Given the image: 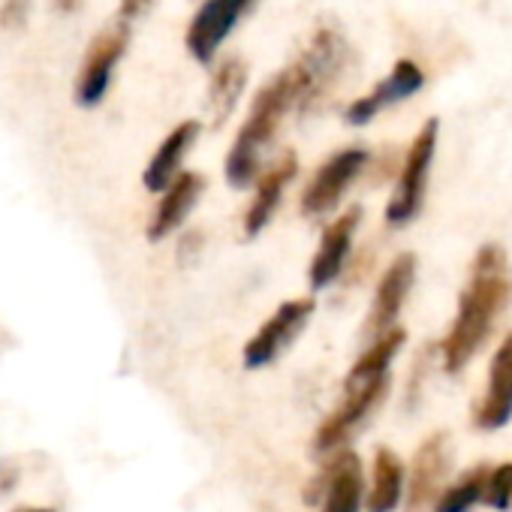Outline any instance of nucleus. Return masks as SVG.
I'll return each mask as SVG.
<instances>
[{
	"mask_svg": "<svg viewBox=\"0 0 512 512\" xmlns=\"http://www.w3.org/2000/svg\"><path fill=\"white\" fill-rule=\"evenodd\" d=\"M347 67V43L338 31L320 28L308 49L293 61L287 70H281L272 82L260 88V94L250 103V115L241 124L229 154H226V184L232 190H244L256 184L263 175V151L272 145L278 136L284 118L299 109L308 112L314 109L326 91L338 82V76Z\"/></svg>",
	"mask_w": 512,
	"mask_h": 512,
	"instance_id": "f257e3e1",
	"label": "nucleus"
},
{
	"mask_svg": "<svg viewBox=\"0 0 512 512\" xmlns=\"http://www.w3.org/2000/svg\"><path fill=\"white\" fill-rule=\"evenodd\" d=\"M512 302V269L500 244H485L470 263L467 284L458 296L455 320L440 344L443 368L449 374L464 371V365L491 338L497 320Z\"/></svg>",
	"mask_w": 512,
	"mask_h": 512,
	"instance_id": "f03ea898",
	"label": "nucleus"
},
{
	"mask_svg": "<svg viewBox=\"0 0 512 512\" xmlns=\"http://www.w3.org/2000/svg\"><path fill=\"white\" fill-rule=\"evenodd\" d=\"M302 500L320 512H362L365 506V467L353 449H338L320 461L308 479Z\"/></svg>",
	"mask_w": 512,
	"mask_h": 512,
	"instance_id": "7ed1b4c3",
	"label": "nucleus"
},
{
	"mask_svg": "<svg viewBox=\"0 0 512 512\" xmlns=\"http://www.w3.org/2000/svg\"><path fill=\"white\" fill-rule=\"evenodd\" d=\"M437 133H440V121L437 118H428L422 124V130L416 133L407 157H404V166H401L395 193L386 202V223L395 226V229L398 226H407L422 211L425 190H428V172H431L434 151H437Z\"/></svg>",
	"mask_w": 512,
	"mask_h": 512,
	"instance_id": "20e7f679",
	"label": "nucleus"
},
{
	"mask_svg": "<svg viewBox=\"0 0 512 512\" xmlns=\"http://www.w3.org/2000/svg\"><path fill=\"white\" fill-rule=\"evenodd\" d=\"M317 311V302L311 296L305 299H287L278 305V311L253 332V338L244 344L241 350V362L247 371H263L269 365H275L284 350H290L296 344V338L302 335V329L311 323Z\"/></svg>",
	"mask_w": 512,
	"mask_h": 512,
	"instance_id": "39448f33",
	"label": "nucleus"
},
{
	"mask_svg": "<svg viewBox=\"0 0 512 512\" xmlns=\"http://www.w3.org/2000/svg\"><path fill=\"white\" fill-rule=\"evenodd\" d=\"M127 46H130V25H121V22H115L112 28H106L103 34L91 40L82 73L76 79V103L82 109H97L106 100L115 67L124 58Z\"/></svg>",
	"mask_w": 512,
	"mask_h": 512,
	"instance_id": "423d86ee",
	"label": "nucleus"
},
{
	"mask_svg": "<svg viewBox=\"0 0 512 512\" xmlns=\"http://www.w3.org/2000/svg\"><path fill=\"white\" fill-rule=\"evenodd\" d=\"M389 395V377H380L362 389H350L344 392V401L320 422V428L314 431V452L317 455H332L338 449H344V443L359 431L362 422H368V416L386 401Z\"/></svg>",
	"mask_w": 512,
	"mask_h": 512,
	"instance_id": "0eeeda50",
	"label": "nucleus"
},
{
	"mask_svg": "<svg viewBox=\"0 0 512 512\" xmlns=\"http://www.w3.org/2000/svg\"><path fill=\"white\" fill-rule=\"evenodd\" d=\"M368 160H371V154L359 145L335 151L308 181V187L302 193V214L305 217H323V214L335 211L338 202L344 199V193L350 190V184L368 166Z\"/></svg>",
	"mask_w": 512,
	"mask_h": 512,
	"instance_id": "6e6552de",
	"label": "nucleus"
},
{
	"mask_svg": "<svg viewBox=\"0 0 512 512\" xmlns=\"http://www.w3.org/2000/svg\"><path fill=\"white\" fill-rule=\"evenodd\" d=\"M449 467H452L449 437L443 431H434L431 437L419 443L413 464H410V479H404L407 512H425L434 506V500L443 491Z\"/></svg>",
	"mask_w": 512,
	"mask_h": 512,
	"instance_id": "1a4fd4ad",
	"label": "nucleus"
},
{
	"mask_svg": "<svg viewBox=\"0 0 512 512\" xmlns=\"http://www.w3.org/2000/svg\"><path fill=\"white\" fill-rule=\"evenodd\" d=\"M416 253L404 250L398 253L395 260L389 263V269L383 272L380 284H377V293H374V302H371V311H368V320L362 326V338L374 341L380 335H386L389 329H395V320L416 284Z\"/></svg>",
	"mask_w": 512,
	"mask_h": 512,
	"instance_id": "9d476101",
	"label": "nucleus"
},
{
	"mask_svg": "<svg viewBox=\"0 0 512 512\" xmlns=\"http://www.w3.org/2000/svg\"><path fill=\"white\" fill-rule=\"evenodd\" d=\"M253 0H205L187 25L184 46L196 64H211L223 40L235 31Z\"/></svg>",
	"mask_w": 512,
	"mask_h": 512,
	"instance_id": "9b49d317",
	"label": "nucleus"
},
{
	"mask_svg": "<svg viewBox=\"0 0 512 512\" xmlns=\"http://www.w3.org/2000/svg\"><path fill=\"white\" fill-rule=\"evenodd\" d=\"M362 223V208L353 205L347 208L341 217H335L326 229H323V238H320V247L314 253V260L308 266V284H311V293H323L329 290L347 269V260L353 253V238H356V229Z\"/></svg>",
	"mask_w": 512,
	"mask_h": 512,
	"instance_id": "f8f14e48",
	"label": "nucleus"
},
{
	"mask_svg": "<svg viewBox=\"0 0 512 512\" xmlns=\"http://www.w3.org/2000/svg\"><path fill=\"white\" fill-rule=\"evenodd\" d=\"M422 85H425V73L419 70V64H413L410 58H401V61L392 67V73H389L383 82L374 85L371 94H365V97H359V100H353V103L347 106L344 121L353 124V127H365V124H371L383 109H389V106H395V103H404V100H410L413 94H419Z\"/></svg>",
	"mask_w": 512,
	"mask_h": 512,
	"instance_id": "ddd939ff",
	"label": "nucleus"
},
{
	"mask_svg": "<svg viewBox=\"0 0 512 512\" xmlns=\"http://www.w3.org/2000/svg\"><path fill=\"white\" fill-rule=\"evenodd\" d=\"M296 172H299V157H296V151H284L269 169H263L260 178H256V190H253L250 208L244 211V220H241V229H244L247 238L263 235V229L272 223V217H275L278 208H281L284 190L293 184Z\"/></svg>",
	"mask_w": 512,
	"mask_h": 512,
	"instance_id": "4468645a",
	"label": "nucleus"
},
{
	"mask_svg": "<svg viewBox=\"0 0 512 512\" xmlns=\"http://www.w3.org/2000/svg\"><path fill=\"white\" fill-rule=\"evenodd\" d=\"M512 419V332L500 341L491 368H488V383L473 407V422L482 431H497L509 425Z\"/></svg>",
	"mask_w": 512,
	"mask_h": 512,
	"instance_id": "2eb2a0df",
	"label": "nucleus"
},
{
	"mask_svg": "<svg viewBox=\"0 0 512 512\" xmlns=\"http://www.w3.org/2000/svg\"><path fill=\"white\" fill-rule=\"evenodd\" d=\"M205 190V178L199 172H181L163 193H160V202L154 208V217L148 220V241L160 244L166 241L172 232H178L184 226V220L190 217V211L196 208L199 196Z\"/></svg>",
	"mask_w": 512,
	"mask_h": 512,
	"instance_id": "dca6fc26",
	"label": "nucleus"
},
{
	"mask_svg": "<svg viewBox=\"0 0 512 512\" xmlns=\"http://www.w3.org/2000/svg\"><path fill=\"white\" fill-rule=\"evenodd\" d=\"M199 130H202L199 121H181L178 127H172V133L160 142V148L154 151V157L148 160V166L142 172L145 190L163 193L181 175V163H184L187 151L196 145Z\"/></svg>",
	"mask_w": 512,
	"mask_h": 512,
	"instance_id": "f3484780",
	"label": "nucleus"
},
{
	"mask_svg": "<svg viewBox=\"0 0 512 512\" xmlns=\"http://www.w3.org/2000/svg\"><path fill=\"white\" fill-rule=\"evenodd\" d=\"M247 85V67L241 58H223L208 82V97H205V109L211 118V127H220L229 121V115L235 112L241 94Z\"/></svg>",
	"mask_w": 512,
	"mask_h": 512,
	"instance_id": "a211bd4d",
	"label": "nucleus"
},
{
	"mask_svg": "<svg viewBox=\"0 0 512 512\" xmlns=\"http://www.w3.org/2000/svg\"><path fill=\"white\" fill-rule=\"evenodd\" d=\"M401 497H404V464L389 446H380L371 464V485L365 494V509L395 512L401 506Z\"/></svg>",
	"mask_w": 512,
	"mask_h": 512,
	"instance_id": "6ab92c4d",
	"label": "nucleus"
},
{
	"mask_svg": "<svg viewBox=\"0 0 512 512\" xmlns=\"http://www.w3.org/2000/svg\"><path fill=\"white\" fill-rule=\"evenodd\" d=\"M404 341H407V332L398 329V326L389 329L386 335L374 338V341L365 347V353L353 362L350 374L344 377V392L362 389V386H368V383H374V380H380V377H389V365H392V359L398 356V350H401Z\"/></svg>",
	"mask_w": 512,
	"mask_h": 512,
	"instance_id": "aec40b11",
	"label": "nucleus"
},
{
	"mask_svg": "<svg viewBox=\"0 0 512 512\" xmlns=\"http://www.w3.org/2000/svg\"><path fill=\"white\" fill-rule=\"evenodd\" d=\"M485 479H488V467L485 464H476L470 470H464L455 482H449L440 497L434 500V512H470L479 500H482V491H485Z\"/></svg>",
	"mask_w": 512,
	"mask_h": 512,
	"instance_id": "412c9836",
	"label": "nucleus"
},
{
	"mask_svg": "<svg viewBox=\"0 0 512 512\" xmlns=\"http://www.w3.org/2000/svg\"><path fill=\"white\" fill-rule=\"evenodd\" d=\"M482 500L491 509H500V512H506L512 506V461H506L500 467H488Z\"/></svg>",
	"mask_w": 512,
	"mask_h": 512,
	"instance_id": "4be33fe9",
	"label": "nucleus"
},
{
	"mask_svg": "<svg viewBox=\"0 0 512 512\" xmlns=\"http://www.w3.org/2000/svg\"><path fill=\"white\" fill-rule=\"evenodd\" d=\"M31 16V0H0V28L19 31Z\"/></svg>",
	"mask_w": 512,
	"mask_h": 512,
	"instance_id": "5701e85b",
	"label": "nucleus"
},
{
	"mask_svg": "<svg viewBox=\"0 0 512 512\" xmlns=\"http://www.w3.org/2000/svg\"><path fill=\"white\" fill-rule=\"evenodd\" d=\"M157 0H118V22L121 25H133L136 19H142Z\"/></svg>",
	"mask_w": 512,
	"mask_h": 512,
	"instance_id": "b1692460",
	"label": "nucleus"
},
{
	"mask_svg": "<svg viewBox=\"0 0 512 512\" xmlns=\"http://www.w3.org/2000/svg\"><path fill=\"white\" fill-rule=\"evenodd\" d=\"M52 7L61 16H73L76 10H82V0H52Z\"/></svg>",
	"mask_w": 512,
	"mask_h": 512,
	"instance_id": "393cba45",
	"label": "nucleus"
},
{
	"mask_svg": "<svg viewBox=\"0 0 512 512\" xmlns=\"http://www.w3.org/2000/svg\"><path fill=\"white\" fill-rule=\"evenodd\" d=\"M13 512H58V509H52V506H16Z\"/></svg>",
	"mask_w": 512,
	"mask_h": 512,
	"instance_id": "a878e982",
	"label": "nucleus"
}]
</instances>
